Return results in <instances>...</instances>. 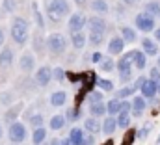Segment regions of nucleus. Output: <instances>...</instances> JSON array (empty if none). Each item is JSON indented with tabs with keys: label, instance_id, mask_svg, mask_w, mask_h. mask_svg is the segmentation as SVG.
Here are the masks:
<instances>
[{
	"label": "nucleus",
	"instance_id": "obj_1",
	"mask_svg": "<svg viewBox=\"0 0 160 145\" xmlns=\"http://www.w3.org/2000/svg\"><path fill=\"white\" fill-rule=\"evenodd\" d=\"M9 36L11 39L24 47L28 43V37H30V26H28V21L22 19V17H13L11 19V26H9Z\"/></svg>",
	"mask_w": 160,
	"mask_h": 145
},
{
	"label": "nucleus",
	"instance_id": "obj_2",
	"mask_svg": "<svg viewBox=\"0 0 160 145\" xmlns=\"http://www.w3.org/2000/svg\"><path fill=\"white\" fill-rule=\"evenodd\" d=\"M67 48V39L63 34L60 32H52L47 36V50L52 54V56H62Z\"/></svg>",
	"mask_w": 160,
	"mask_h": 145
},
{
	"label": "nucleus",
	"instance_id": "obj_3",
	"mask_svg": "<svg viewBox=\"0 0 160 145\" xmlns=\"http://www.w3.org/2000/svg\"><path fill=\"white\" fill-rule=\"evenodd\" d=\"M8 138H9V142H11V143L22 145V142L28 138V130H26L24 123L15 121L13 125H9V128H8Z\"/></svg>",
	"mask_w": 160,
	"mask_h": 145
},
{
	"label": "nucleus",
	"instance_id": "obj_4",
	"mask_svg": "<svg viewBox=\"0 0 160 145\" xmlns=\"http://www.w3.org/2000/svg\"><path fill=\"white\" fill-rule=\"evenodd\" d=\"M155 17H151V15H147L145 11H142V13H138L136 17H134V24H136V28L140 30V32H143V34H149V32H153V30H157L155 28Z\"/></svg>",
	"mask_w": 160,
	"mask_h": 145
},
{
	"label": "nucleus",
	"instance_id": "obj_5",
	"mask_svg": "<svg viewBox=\"0 0 160 145\" xmlns=\"http://www.w3.org/2000/svg\"><path fill=\"white\" fill-rule=\"evenodd\" d=\"M88 26V17L84 15V13H73L69 19H67V28H69V32L71 34H77V32H84V28Z\"/></svg>",
	"mask_w": 160,
	"mask_h": 145
},
{
	"label": "nucleus",
	"instance_id": "obj_6",
	"mask_svg": "<svg viewBox=\"0 0 160 145\" xmlns=\"http://www.w3.org/2000/svg\"><path fill=\"white\" fill-rule=\"evenodd\" d=\"M52 78H54V72H52V69H50L48 65H43V67H39V69L36 71V84H38L39 88H47Z\"/></svg>",
	"mask_w": 160,
	"mask_h": 145
},
{
	"label": "nucleus",
	"instance_id": "obj_7",
	"mask_svg": "<svg viewBox=\"0 0 160 145\" xmlns=\"http://www.w3.org/2000/svg\"><path fill=\"white\" fill-rule=\"evenodd\" d=\"M19 69L22 72H32L36 69V58H34V54L30 50H26V52L21 54V58H19Z\"/></svg>",
	"mask_w": 160,
	"mask_h": 145
},
{
	"label": "nucleus",
	"instance_id": "obj_8",
	"mask_svg": "<svg viewBox=\"0 0 160 145\" xmlns=\"http://www.w3.org/2000/svg\"><path fill=\"white\" fill-rule=\"evenodd\" d=\"M88 28H89V32H101V34H104L108 30V22L101 15H93V17H88Z\"/></svg>",
	"mask_w": 160,
	"mask_h": 145
},
{
	"label": "nucleus",
	"instance_id": "obj_9",
	"mask_svg": "<svg viewBox=\"0 0 160 145\" xmlns=\"http://www.w3.org/2000/svg\"><path fill=\"white\" fill-rule=\"evenodd\" d=\"M22 108H24V104H22V102H17V104L9 106V108L4 112V123H8V125H13L15 121H19L17 117L21 115Z\"/></svg>",
	"mask_w": 160,
	"mask_h": 145
},
{
	"label": "nucleus",
	"instance_id": "obj_10",
	"mask_svg": "<svg viewBox=\"0 0 160 145\" xmlns=\"http://www.w3.org/2000/svg\"><path fill=\"white\" fill-rule=\"evenodd\" d=\"M123 48H125L123 37L121 36L110 37V41H108V54H110V56H119L121 52H123Z\"/></svg>",
	"mask_w": 160,
	"mask_h": 145
},
{
	"label": "nucleus",
	"instance_id": "obj_11",
	"mask_svg": "<svg viewBox=\"0 0 160 145\" xmlns=\"http://www.w3.org/2000/svg\"><path fill=\"white\" fill-rule=\"evenodd\" d=\"M84 130H86L88 134L97 136L99 132H102V121H99L97 117H88V119L84 121Z\"/></svg>",
	"mask_w": 160,
	"mask_h": 145
},
{
	"label": "nucleus",
	"instance_id": "obj_12",
	"mask_svg": "<svg viewBox=\"0 0 160 145\" xmlns=\"http://www.w3.org/2000/svg\"><path fill=\"white\" fill-rule=\"evenodd\" d=\"M32 48L36 50L38 56H43L45 54V50H47V37H43L41 32L34 34V37H32Z\"/></svg>",
	"mask_w": 160,
	"mask_h": 145
},
{
	"label": "nucleus",
	"instance_id": "obj_13",
	"mask_svg": "<svg viewBox=\"0 0 160 145\" xmlns=\"http://www.w3.org/2000/svg\"><path fill=\"white\" fill-rule=\"evenodd\" d=\"M142 97H145V99H155V95L158 93V84L155 82V80H151V78H147V82L142 86Z\"/></svg>",
	"mask_w": 160,
	"mask_h": 145
},
{
	"label": "nucleus",
	"instance_id": "obj_14",
	"mask_svg": "<svg viewBox=\"0 0 160 145\" xmlns=\"http://www.w3.org/2000/svg\"><path fill=\"white\" fill-rule=\"evenodd\" d=\"M50 4L54 6V9L65 19V17H71V2L69 0H50Z\"/></svg>",
	"mask_w": 160,
	"mask_h": 145
},
{
	"label": "nucleus",
	"instance_id": "obj_15",
	"mask_svg": "<svg viewBox=\"0 0 160 145\" xmlns=\"http://www.w3.org/2000/svg\"><path fill=\"white\" fill-rule=\"evenodd\" d=\"M13 60H15V54H13V50L9 47L0 50V67L2 69H9L13 65Z\"/></svg>",
	"mask_w": 160,
	"mask_h": 145
},
{
	"label": "nucleus",
	"instance_id": "obj_16",
	"mask_svg": "<svg viewBox=\"0 0 160 145\" xmlns=\"http://www.w3.org/2000/svg\"><path fill=\"white\" fill-rule=\"evenodd\" d=\"M45 15H47V19H48L52 24H60V22L63 21V17L54 9V6L50 4V0H48V2H45Z\"/></svg>",
	"mask_w": 160,
	"mask_h": 145
},
{
	"label": "nucleus",
	"instance_id": "obj_17",
	"mask_svg": "<svg viewBox=\"0 0 160 145\" xmlns=\"http://www.w3.org/2000/svg\"><path fill=\"white\" fill-rule=\"evenodd\" d=\"M142 48H143V52H145L147 56H157V54H158V45H157V41L151 39V37H143V39H142Z\"/></svg>",
	"mask_w": 160,
	"mask_h": 145
},
{
	"label": "nucleus",
	"instance_id": "obj_18",
	"mask_svg": "<svg viewBox=\"0 0 160 145\" xmlns=\"http://www.w3.org/2000/svg\"><path fill=\"white\" fill-rule=\"evenodd\" d=\"M71 45H73L75 50H82V48L88 45V34H86V32L71 34Z\"/></svg>",
	"mask_w": 160,
	"mask_h": 145
},
{
	"label": "nucleus",
	"instance_id": "obj_19",
	"mask_svg": "<svg viewBox=\"0 0 160 145\" xmlns=\"http://www.w3.org/2000/svg\"><path fill=\"white\" fill-rule=\"evenodd\" d=\"M147 108V101H145V97H134L132 99V115H136V117H140L143 112Z\"/></svg>",
	"mask_w": 160,
	"mask_h": 145
},
{
	"label": "nucleus",
	"instance_id": "obj_20",
	"mask_svg": "<svg viewBox=\"0 0 160 145\" xmlns=\"http://www.w3.org/2000/svg\"><path fill=\"white\" fill-rule=\"evenodd\" d=\"M86 130L84 128H80V127H75V128H71V132H69V140L73 142V145H84V140H86Z\"/></svg>",
	"mask_w": 160,
	"mask_h": 145
},
{
	"label": "nucleus",
	"instance_id": "obj_21",
	"mask_svg": "<svg viewBox=\"0 0 160 145\" xmlns=\"http://www.w3.org/2000/svg\"><path fill=\"white\" fill-rule=\"evenodd\" d=\"M50 106H54V108H60V106H63L65 102H67V93L65 91H54V93H50Z\"/></svg>",
	"mask_w": 160,
	"mask_h": 145
},
{
	"label": "nucleus",
	"instance_id": "obj_22",
	"mask_svg": "<svg viewBox=\"0 0 160 145\" xmlns=\"http://www.w3.org/2000/svg\"><path fill=\"white\" fill-rule=\"evenodd\" d=\"M118 128H119V127H118V119H116V117H110V115H108V117L102 121V134H104V136H112Z\"/></svg>",
	"mask_w": 160,
	"mask_h": 145
},
{
	"label": "nucleus",
	"instance_id": "obj_23",
	"mask_svg": "<svg viewBox=\"0 0 160 145\" xmlns=\"http://www.w3.org/2000/svg\"><path fill=\"white\" fill-rule=\"evenodd\" d=\"M32 15H34V22H36V26L39 28V32H43V30H45V17H43V13H41L38 2H32Z\"/></svg>",
	"mask_w": 160,
	"mask_h": 145
},
{
	"label": "nucleus",
	"instance_id": "obj_24",
	"mask_svg": "<svg viewBox=\"0 0 160 145\" xmlns=\"http://www.w3.org/2000/svg\"><path fill=\"white\" fill-rule=\"evenodd\" d=\"M91 9H93V13H97V15H104V13L110 11V6H108L106 0H93V2H91Z\"/></svg>",
	"mask_w": 160,
	"mask_h": 145
},
{
	"label": "nucleus",
	"instance_id": "obj_25",
	"mask_svg": "<svg viewBox=\"0 0 160 145\" xmlns=\"http://www.w3.org/2000/svg\"><path fill=\"white\" fill-rule=\"evenodd\" d=\"M89 115L91 117H102V115H106L108 113V110H106V104L104 102H99V104H89Z\"/></svg>",
	"mask_w": 160,
	"mask_h": 145
},
{
	"label": "nucleus",
	"instance_id": "obj_26",
	"mask_svg": "<svg viewBox=\"0 0 160 145\" xmlns=\"http://www.w3.org/2000/svg\"><path fill=\"white\" fill-rule=\"evenodd\" d=\"M65 123H67V119H65V115H52L50 117V123H48V127H50V130H62L63 127H65Z\"/></svg>",
	"mask_w": 160,
	"mask_h": 145
},
{
	"label": "nucleus",
	"instance_id": "obj_27",
	"mask_svg": "<svg viewBox=\"0 0 160 145\" xmlns=\"http://www.w3.org/2000/svg\"><path fill=\"white\" fill-rule=\"evenodd\" d=\"M88 43H89L93 48L101 47V45L104 43V34H101V32H89V34H88Z\"/></svg>",
	"mask_w": 160,
	"mask_h": 145
},
{
	"label": "nucleus",
	"instance_id": "obj_28",
	"mask_svg": "<svg viewBox=\"0 0 160 145\" xmlns=\"http://www.w3.org/2000/svg\"><path fill=\"white\" fill-rule=\"evenodd\" d=\"M134 65L138 71H143L147 67V54L143 50H136V58H134Z\"/></svg>",
	"mask_w": 160,
	"mask_h": 145
},
{
	"label": "nucleus",
	"instance_id": "obj_29",
	"mask_svg": "<svg viewBox=\"0 0 160 145\" xmlns=\"http://www.w3.org/2000/svg\"><path fill=\"white\" fill-rule=\"evenodd\" d=\"M106 110H108V115L114 117V115H119L121 113V101L119 99H112L106 102Z\"/></svg>",
	"mask_w": 160,
	"mask_h": 145
},
{
	"label": "nucleus",
	"instance_id": "obj_30",
	"mask_svg": "<svg viewBox=\"0 0 160 145\" xmlns=\"http://www.w3.org/2000/svg\"><path fill=\"white\" fill-rule=\"evenodd\" d=\"M45 140H47V128H36L34 134H32V143L34 145H45Z\"/></svg>",
	"mask_w": 160,
	"mask_h": 145
},
{
	"label": "nucleus",
	"instance_id": "obj_31",
	"mask_svg": "<svg viewBox=\"0 0 160 145\" xmlns=\"http://www.w3.org/2000/svg\"><path fill=\"white\" fill-rule=\"evenodd\" d=\"M147 15H151V17H158L160 15V2H157V0H151V2H147L145 4V9H143Z\"/></svg>",
	"mask_w": 160,
	"mask_h": 145
},
{
	"label": "nucleus",
	"instance_id": "obj_32",
	"mask_svg": "<svg viewBox=\"0 0 160 145\" xmlns=\"http://www.w3.org/2000/svg\"><path fill=\"white\" fill-rule=\"evenodd\" d=\"M121 37H123L125 43H134V41L138 39L134 28H130V26H123V28H121Z\"/></svg>",
	"mask_w": 160,
	"mask_h": 145
},
{
	"label": "nucleus",
	"instance_id": "obj_33",
	"mask_svg": "<svg viewBox=\"0 0 160 145\" xmlns=\"http://www.w3.org/2000/svg\"><path fill=\"white\" fill-rule=\"evenodd\" d=\"M134 91H136V89H134L132 86H123L121 89H118V91H116V99H119V101H127V99H128Z\"/></svg>",
	"mask_w": 160,
	"mask_h": 145
},
{
	"label": "nucleus",
	"instance_id": "obj_34",
	"mask_svg": "<svg viewBox=\"0 0 160 145\" xmlns=\"http://www.w3.org/2000/svg\"><path fill=\"white\" fill-rule=\"evenodd\" d=\"M116 67H118V63H116L112 58H102V62L99 63V69L104 71V72H112Z\"/></svg>",
	"mask_w": 160,
	"mask_h": 145
},
{
	"label": "nucleus",
	"instance_id": "obj_35",
	"mask_svg": "<svg viewBox=\"0 0 160 145\" xmlns=\"http://www.w3.org/2000/svg\"><path fill=\"white\" fill-rule=\"evenodd\" d=\"M28 123L32 125V128H34V130H36V128H43V123H45L43 113H34V115H30Z\"/></svg>",
	"mask_w": 160,
	"mask_h": 145
},
{
	"label": "nucleus",
	"instance_id": "obj_36",
	"mask_svg": "<svg viewBox=\"0 0 160 145\" xmlns=\"http://www.w3.org/2000/svg\"><path fill=\"white\" fill-rule=\"evenodd\" d=\"M118 127H119V128H123V130L130 127V113L121 112L119 115H118Z\"/></svg>",
	"mask_w": 160,
	"mask_h": 145
},
{
	"label": "nucleus",
	"instance_id": "obj_37",
	"mask_svg": "<svg viewBox=\"0 0 160 145\" xmlns=\"http://www.w3.org/2000/svg\"><path fill=\"white\" fill-rule=\"evenodd\" d=\"M151 128H153V125H151V123H145V125H143V127H142V128H140V130L136 132V138H138L140 142H143V140H145V138L149 136Z\"/></svg>",
	"mask_w": 160,
	"mask_h": 145
},
{
	"label": "nucleus",
	"instance_id": "obj_38",
	"mask_svg": "<svg viewBox=\"0 0 160 145\" xmlns=\"http://www.w3.org/2000/svg\"><path fill=\"white\" fill-rule=\"evenodd\" d=\"M97 86L102 89V91H114V82L112 80H106V78H99V82H97Z\"/></svg>",
	"mask_w": 160,
	"mask_h": 145
},
{
	"label": "nucleus",
	"instance_id": "obj_39",
	"mask_svg": "<svg viewBox=\"0 0 160 145\" xmlns=\"http://www.w3.org/2000/svg\"><path fill=\"white\" fill-rule=\"evenodd\" d=\"M132 80V69H121L119 71V82L123 86H127Z\"/></svg>",
	"mask_w": 160,
	"mask_h": 145
},
{
	"label": "nucleus",
	"instance_id": "obj_40",
	"mask_svg": "<svg viewBox=\"0 0 160 145\" xmlns=\"http://www.w3.org/2000/svg\"><path fill=\"white\" fill-rule=\"evenodd\" d=\"M88 102H89V104H99V102H102V93H101V91H89Z\"/></svg>",
	"mask_w": 160,
	"mask_h": 145
},
{
	"label": "nucleus",
	"instance_id": "obj_41",
	"mask_svg": "<svg viewBox=\"0 0 160 145\" xmlns=\"http://www.w3.org/2000/svg\"><path fill=\"white\" fill-rule=\"evenodd\" d=\"M2 9L6 13H13L17 9V2L15 0H2Z\"/></svg>",
	"mask_w": 160,
	"mask_h": 145
},
{
	"label": "nucleus",
	"instance_id": "obj_42",
	"mask_svg": "<svg viewBox=\"0 0 160 145\" xmlns=\"http://www.w3.org/2000/svg\"><path fill=\"white\" fill-rule=\"evenodd\" d=\"M52 72H54V80H56V82H63V80H65V76H67V72H65L63 67H54Z\"/></svg>",
	"mask_w": 160,
	"mask_h": 145
},
{
	"label": "nucleus",
	"instance_id": "obj_43",
	"mask_svg": "<svg viewBox=\"0 0 160 145\" xmlns=\"http://www.w3.org/2000/svg\"><path fill=\"white\" fill-rule=\"evenodd\" d=\"M0 102H2L4 106H11V102H13V93H11V91H4V93L0 95Z\"/></svg>",
	"mask_w": 160,
	"mask_h": 145
},
{
	"label": "nucleus",
	"instance_id": "obj_44",
	"mask_svg": "<svg viewBox=\"0 0 160 145\" xmlns=\"http://www.w3.org/2000/svg\"><path fill=\"white\" fill-rule=\"evenodd\" d=\"M149 78L155 80V82H160V69L158 67H153V69L149 71Z\"/></svg>",
	"mask_w": 160,
	"mask_h": 145
},
{
	"label": "nucleus",
	"instance_id": "obj_45",
	"mask_svg": "<svg viewBox=\"0 0 160 145\" xmlns=\"http://www.w3.org/2000/svg\"><path fill=\"white\" fill-rule=\"evenodd\" d=\"M123 60H127V62H130V63H134V58H136V50H128V52H125V56H121Z\"/></svg>",
	"mask_w": 160,
	"mask_h": 145
},
{
	"label": "nucleus",
	"instance_id": "obj_46",
	"mask_svg": "<svg viewBox=\"0 0 160 145\" xmlns=\"http://www.w3.org/2000/svg\"><path fill=\"white\" fill-rule=\"evenodd\" d=\"M121 112L130 113V112H132V102H130V101H121Z\"/></svg>",
	"mask_w": 160,
	"mask_h": 145
},
{
	"label": "nucleus",
	"instance_id": "obj_47",
	"mask_svg": "<svg viewBox=\"0 0 160 145\" xmlns=\"http://www.w3.org/2000/svg\"><path fill=\"white\" fill-rule=\"evenodd\" d=\"M145 82H147V78H145V76H140V78L134 82V86H132V88H134V89H142V86H143Z\"/></svg>",
	"mask_w": 160,
	"mask_h": 145
},
{
	"label": "nucleus",
	"instance_id": "obj_48",
	"mask_svg": "<svg viewBox=\"0 0 160 145\" xmlns=\"http://www.w3.org/2000/svg\"><path fill=\"white\" fill-rule=\"evenodd\" d=\"M91 62H93V63H101V62H102V54L95 50V52L91 54Z\"/></svg>",
	"mask_w": 160,
	"mask_h": 145
},
{
	"label": "nucleus",
	"instance_id": "obj_49",
	"mask_svg": "<svg viewBox=\"0 0 160 145\" xmlns=\"http://www.w3.org/2000/svg\"><path fill=\"white\" fill-rule=\"evenodd\" d=\"M73 2L78 6L80 9H82V8H88V6H91V2H89V0H73Z\"/></svg>",
	"mask_w": 160,
	"mask_h": 145
},
{
	"label": "nucleus",
	"instance_id": "obj_50",
	"mask_svg": "<svg viewBox=\"0 0 160 145\" xmlns=\"http://www.w3.org/2000/svg\"><path fill=\"white\" fill-rule=\"evenodd\" d=\"M95 138H97V136L88 134V136H86V140H84V145H95Z\"/></svg>",
	"mask_w": 160,
	"mask_h": 145
},
{
	"label": "nucleus",
	"instance_id": "obj_51",
	"mask_svg": "<svg viewBox=\"0 0 160 145\" xmlns=\"http://www.w3.org/2000/svg\"><path fill=\"white\" fill-rule=\"evenodd\" d=\"M4 41H6V32H4V28H0V50H2Z\"/></svg>",
	"mask_w": 160,
	"mask_h": 145
},
{
	"label": "nucleus",
	"instance_id": "obj_52",
	"mask_svg": "<svg viewBox=\"0 0 160 145\" xmlns=\"http://www.w3.org/2000/svg\"><path fill=\"white\" fill-rule=\"evenodd\" d=\"M155 41H157V43H160V28H157V30H155Z\"/></svg>",
	"mask_w": 160,
	"mask_h": 145
},
{
	"label": "nucleus",
	"instance_id": "obj_53",
	"mask_svg": "<svg viewBox=\"0 0 160 145\" xmlns=\"http://www.w3.org/2000/svg\"><path fill=\"white\" fill-rule=\"evenodd\" d=\"M62 145H73V142H71L69 138H63V140H62Z\"/></svg>",
	"mask_w": 160,
	"mask_h": 145
},
{
	"label": "nucleus",
	"instance_id": "obj_54",
	"mask_svg": "<svg viewBox=\"0 0 160 145\" xmlns=\"http://www.w3.org/2000/svg\"><path fill=\"white\" fill-rule=\"evenodd\" d=\"M123 4H127V6H134L136 4V0H121Z\"/></svg>",
	"mask_w": 160,
	"mask_h": 145
},
{
	"label": "nucleus",
	"instance_id": "obj_55",
	"mask_svg": "<svg viewBox=\"0 0 160 145\" xmlns=\"http://www.w3.org/2000/svg\"><path fill=\"white\" fill-rule=\"evenodd\" d=\"M102 145H114V140H112V138H108V140H106Z\"/></svg>",
	"mask_w": 160,
	"mask_h": 145
},
{
	"label": "nucleus",
	"instance_id": "obj_56",
	"mask_svg": "<svg viewBox=\"0 0 160 145\" xmlns=\"http://www.w3.org/2000/svg\"><path fill=\"white\" fill-rule=\"evenodd\" d=\"M2 136H4V128H2V125H0V140H2Z\"/></svg>",
	"mask_w": 160,
	"mask_h": 145
},
{
	"label": "nucleus",
	"instance_id": "obj_57",
	"mask_svg": "<svg viewBox=\"0 0 160 145\" xmlns=\"http://www.w3.org/2000/svg\"><path fill=\"white\" fill-rule=\"evenodd\" d=\"M157 67L160 69V56H158V60H157Z\"/></svg>",
	"mask_w": 160,
	"mask_h": 145
},
{
	"label": "nucleus",
	"instance_id": "obj_58",
	"mask_svg": "<svg viewBox=\"0 0 160 145\" xmlns=\"http://www.w3.org/2000/svg\"><path fill=\"white\" fill-rule=\"evenodd\" d=\"M157 145H160V134H158V138H157Z\"/></svg>",
	"mask_w": 160,
	"mask_h": 145
},
{
	"label": "nucleus",
	"instance_id": "obj_59",
	"mask_svg": "<svg viewBox=\"0 0 160 145\" xmlns=\"http://www.w3.org/2000/svg\"><path fill=\"white\" fill-rule=\"evenodd\" d=\"M157 84H158V93H160V82H157Z\"/></svg>",
	"mask_w": 160,
	"mask_h": 145
},
{
	"label": "nucleus",
	"instance_id": "obj_60",
	"mask_svg": "<svg viewBox=\"0 0 160 145\" xmlns=\"http://www.w3.org/2000/svg\"><path fill=\"white\" fill-rule=\"evenodd\" d=\"M138 2H142V0H136V4H138Z\"/></svg>",
	"mask_w": 160,
	"mask_h": 145
},
{
	"label": "nucleus",
	"instance_id": "obj_61",
	"mask_svg": "<svg viewBox=\"0 0 160 145\" xmlns=\"http://www.w3.org/2000/svg\"><path fill=\"white\" fill-rule=\"evenodd\" d=\"M13 145H17V143H13Z\"/></svg>",
	"mask_w": 160,
	"mask_h": 145
}]
</instances>
